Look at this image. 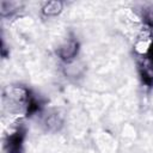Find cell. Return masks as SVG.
Here are the masks:
<instances>
[{
    "mask_svg": "<svg viewBox=\"0 0 153 153\" xmlns=\"http://www.w3.org/2000/svg\"><path fill=\"white\" fill-rule=\"evenodd\" d=\"M143 75L147 76L149 75L151 78H153V43L149 45L148 50L146 51V57H145V63H143Z\"/></svg>",
    "mask_w": 153,
    "mask_h": 153,
    "instance_id": "1",
    "label": "cell"
}]
</instances>
